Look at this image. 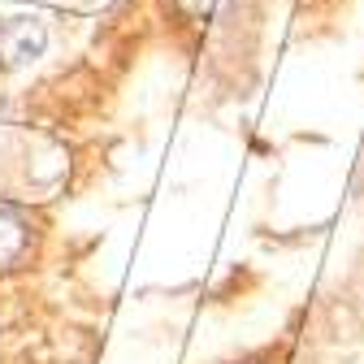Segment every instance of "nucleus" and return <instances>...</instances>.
<instances>
[{"label":"nucleus","mask_w":364,"mask_h":364,"mask_svg":"<svg viewBox=\"0 0 364 364\" xmlns=\"http://www.w3.org/2000/svg\"><path fill=\"white\" fill-rule=\"evenodd\" d=\"M43 48H48V26L39 18H9L0 26V65H31L35 57H43Z\"/></svg>","instance_id":"obj_1"},{"label":"nucleus","mask_w":364,"mask_h":364,"mask_svg":"<svg viewBox=\"0 0 364 364\" xmlns=\"http://www.w3.org/2000/svg\"><path fill=\"white\" fill-rule=\"evenodd\" d=\"M178 9L187 14L191 22H204V18H213V14H217V0H178Z\"/></svg>","instance_id":"obj_3"},{"label":"nucleus","mask_w":364,"mask_h":364,"mask_svg":"<svg viewBox=\"0 0 364 364\" xmlns=\"http://www.w3.org/2000/svg\"><path fill=\"white\" fill-rule=\"evenodd\" d=\"M26 252H31V221L14 204H0V269L22 264Z\"/></svg>","instance_id":"obj_2"}]
</instances>
